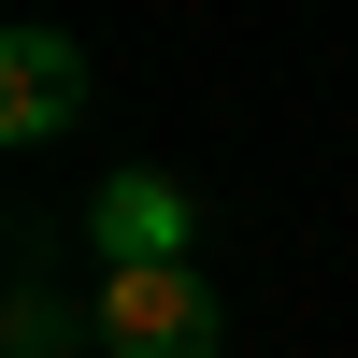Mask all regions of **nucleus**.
<instances>
[{
    "instance_id": "2",
    "label": "nucleus",
    "mask_w": 358,
    "mask_h": 358,
    "mask_svg": "<svg viewBox=\"0 0 358 358\" xmlns=\"http://www.w3.org/2000/svg\"><path fill=\"white\" fill-rule=\"evenodd\" d=\"M86 244H101V273H172V258H201V201L172 172H115L86 201Z\"/></svg>"
},
{
    "instance_id": "4",
    "label": "nucleus",
    "mask_w": 358,
    "mask_h": 358,
    "mask_svg": "<svg viewBox=\"0 0 358 358\" xmlns=\"http://www.w3.org/2000/svg\"><path fill=\"white\" fill-rule=\"evenodd\" d=\"M15 358H57V301H43V287L15 301Z\"/></svg>"
},
{
    "instance_id": "1",
    "label": "nucleus",
    "mask_w": 358,
    "mask_h": 358,
    "mask_svg": "<svg viewBox=\"0 0 358 358\" xmlns=\"http://www.w3.org/2000/svg\"><path fill=\"white\" fill-rule=\"evenodd\" d=\"M101 358H215L201 258H172V273H101Z\"/></svg>"
},
{
    "instance_id": "3",
    "label": "nucleus",
    "mask_w": 358,
    "mask_h": 358,
    "mask_svg": "<svg viewBox=\"0 0 358 358\" xmlns=\"http://www.w3.org/2000/svg\"><path fill=\"white\" fill-rule=\"evenodd\" d=\"M72 101H86V43L29 15L15 43H0V129H15V143H57V129H72Z\"/></svg>"
}]
</instances>
